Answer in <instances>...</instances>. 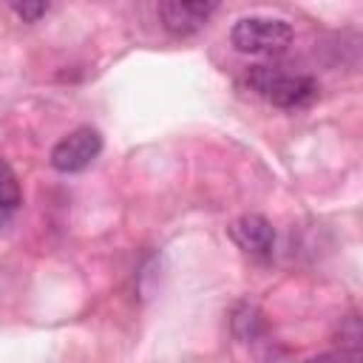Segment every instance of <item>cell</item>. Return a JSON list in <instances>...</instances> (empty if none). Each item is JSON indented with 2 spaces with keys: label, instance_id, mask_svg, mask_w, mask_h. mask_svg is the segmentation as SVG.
Instances as JSON below:
<instances>
[{
  "label": "cell",
  "instance_id": "6da1fadb",
  "mask_svg": "<svg viewBox=\"0 0 363 363\" xmlns=\"http://www.w3.org/2000/svg\"><path fill=\"white\" fill-rule=\"evenodd\" d=\"M247 85L269 105L286 108V111L312 105L320 91L315 77L286 71L284 65H252L247 71Z\"/></svg>",
  "mask_w": 363,
  "mask_h": 363
},
{
  "label": "cell",
  "instance_id": "7a4b0ae2",
  "mask_svg": "<svg viewBox=\"0 0 363 363\" xmlns=\"http://www.w3.org/2000/svg\"><path fill=\"white\" fill-rule=\"evenodd\" d=\"M230 43L250 57H275L292 45V26L278 17H241L230 28Z\"/></svg>",
  "mask_w": 363,
  "mask_h": 363
},
{
  "label": "cell",
  "instance_id": "3957f363",
  "mask_svg": "<svg viewBox=\"0 0 363 363\" xmlns=\"http://www.w3.org/2000/svg\"><path fill=\"white\" fill-rule=\"evenodd\" d=\"M99 153H102V133L91 125H79L51 147V167L60 173H79Z\"/></svg>",
  "mask_w": 363,
  "mask_h": 363
},
{
  "label": "cell",
  "instance_id": "277c9868",
  "mask_svg": "<svg viewBox=\"0 0 363 363\" xmlns=\"http://www.w3.org/2000/svg\"><path fill=\"white\" fill-rule=\"evenodd\" d=\"M218 6L221 0H159V17L170 34L190 37L210 23Z\"/></svg>",
  "mask_w": 363,
  "mask_h": 363
},
{
  "label": "cell",
  "instance_id": "5b68a950",
  "mask_svg": "<svg viewBox=\"0 0 363 363\" xmlns=\"http://www.w3.org/2000/svg\"><path fill=\"white\" fill-rule=\"evenodd\" d=\"M230 238L235 241L238 250H244L247 255L258 258V261H267L272 258V250H275V227L258 216V213H244L238 216L233 224H230Z\"/></svg>",
  "mask_w": 363,
  "mask_h": 363
},
{
  "label": "cell",
  "instance_id": "8992f818",
  "mask_svg": "<svg viewBox=\"0 0 363 363\" xmlns=\"http://www.w3.org/2000/svg\"><path fill=\"white\" fill-rule=\"evenodd\" d=\"M230 329L235 335V340L241 343H252V340H264L267 337V320L264 312L255 303H238L230 315Z\"/></svg>",
  "mask_w": 363,
  "mask_h": 363
},
{
  "label": "cell",
  "instance_id": "52a82bcc",
  "mask_svg": "<svg viewBox=\"0 0 363 363\" xmlns=\"http://www.w3.org/2000/svg\"><path fill=\"white\" fill-rule=\"evenodd\" d=\"M23 204V190L17 182V173L6 159H0V213H14Z\"/></svg>",
  "mask_w": 363,
  "mask_h": 363
},
{
  "label": "cell",
  "instance_id": "ba28073f",
  "mask_svg": "<svg viewBox=\"0 0 363 363\" xmlns=\"http://www.w3.org/2000/svg\"><path fill=\"white\" fill-rule=\"evenodd\" d=\"M6 3L23 23H37L51 6V0H6Z\"/></svg>",
  "mask_w": 363,
  "mask_h": 363
},
{
  "label": "cell",
  "instance_id": "9c48e42d",
  "mask_svg": "<svg viewBox=\"0 0 363 363\" xmlns=\"http://www.w3.org/2000/svg\"><path fill=\"white\" fill-rule=\"evenodd\" d=\"M337 343L340 346H352L354 352L360 349V337H363V332H360V318L352 312V315H346V318H340V326H337Z\"/></svg>",
  "mask_w": 363,
  "mask_h": 363
}]
</instances>
